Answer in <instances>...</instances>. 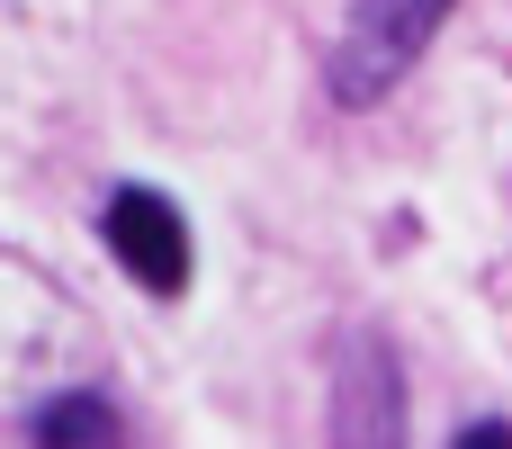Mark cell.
I'll use <instances>...</instances> for the list:
<instances>
[{"mask_svg":"<svg viewBox=\"0 0 512 449\" xmlns=\"http://www.w3.org/2000/svg\"><path fill=\"white\" fill-rule=\"evenodd\" d=\"M450 9L459 0H351L342 9V36H333V63H324V90L342 108H378L423 63V45L441 36Z\"/></svg>","mask_w":512,"mask_h":449,"instance_id":"1","label":"cell"},{"mask_svg":"<svg viewBox=\"0 0 512 449\" xmlns=\"http://www.w3.org/2000/svg\"><path fill=\"white\" fill-rule=\"evenodd\" d=\"M333 449H405V360L387 333H351L333 360Z\"/></svg>","mask_w":512,"mask_h":449,"instance_id":"2","label":"cell"},{"mask_svg":"<svg viewBox=\"0 0 512 449\" xmlns=\"http://www.w3.org/2000/svg\"><path fill=\"white\" fill-rule=\"evenodd\" d=\"M99 234H108V252H117V270L144 288V297H180L189 288V216L162 198V189H117L108 207H99Z\"/></svg>","mask_w":512,"mask_h":449,"instance_id":"3","label":"cell"},{"mask_svg":"<svg viewBox=\"0 0 512 449\" xmlns=\"http://www.w3.org/2000/svg\"><path fill=\"white\" fill-rule=\"evenodd\" d=\"M27 441L36 449H117L126 423H117L108 396H45V405L27 414Z\"/></svg>","mask_w":512,"mask_h":449,"instance_id":"4","label":"cell"},{"mask_svg":"<svg viewBox=\"0 0 512 449\" xmlns=\"http://www.w3.org/2000/svg\"><path fill=\"white\" fill-rule=\"evenodd\" d=\"M450 449H512V423H504V414H486V423H468Z\"/></svg>","mask_w":512,"mask_h":449,"instance_id":"5","label":"cell"}]
</instances>
